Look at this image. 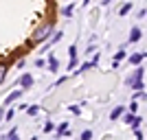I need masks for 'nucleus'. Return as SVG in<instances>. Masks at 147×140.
Here are the masks:
<instances>
[{
  "mask_svg": "<svg viewBox=\"0 0 147 140\" xmlns=\"http://www.w3.org/2000/svg\"><path fill=\"white\" fill-rule=\"evenodd\" d=\"M7 74V66H0V83H2V79H5Z\"/></svg>",
  "mask_w": 147,
  "mask_h": 140,
  "instance_id": "10",
  "label": "nucleus"
},
{
  "mask_svg": "<svg viewBox=\"0 0 147 140\" xmlns=\"http://www.w3.org/2000/svg\"><path fill=\"white\" fill-rule=\"evenodd\" d=\"M20 83L24 85V88H29V85L33 83V77H31V74H24V77H22V79H20Z\"/></svg>",
  "mask_w": 147,
  "mask_h": 140,
  "instance_id": "3",
  "label": "nucleus"
},
{
  "mask_svg": "<svg viewBox=\"0 0 147 140\" xmlns=\"http://www.w3.org/2000/svg\"><path fill=\"white\" fill-rule=\"evenodd\" d=\"M108 2H110V0H103V5H108Z\"/></svg>",
  "mask_w": 147,
  "mask_h": 140,
  "instance_id": "18",
  "label": "nucleus"
},
{
  "mask_svg": "<svg viewBox=\"0 0 147 140\" xmlns=\"http://www.w3.org/2000/svg\"><path fill=\"white\" fill-rule=\"evenodd\" d=\"M59 40H61V33H57V35L53 37V40H51V44H55V42H59Z\"/></svg>",
  "mask_w": 147,
  "mask_h": 140,
  "instance_id": "16",
  "label": "nucleus"
},
{
  "mask_svg": "<svg viewBox=\"0 0 147 140\" xmlns=\"http://www.w3.org/2000/svg\"><path fill=\"white\" fill-rule=\"evenodd\" d=\"M0 121H2V112H0Z\"/></svg>",
  "mask_w": 147,
  "mask_h": 140,
  "instance_id": "19",
  "label": "nucleus"
},
{
  "mask_svg": "<svg viewBox=\"0 0 147 140\" xmlns=\"http://www.w3.org/2000/svg\"><path fill=\"white\" fill-rule=\"evenodd\" d=\"M20 94H22V90H16V92H11V94L7 96V103H11V101H16V98H20Z\"/></svg>",
  "mask_w": 147,
  "mask_h": 140,
  "instance_id": "4",
  "label": "nucleus"
},
{
  "mask_svg": "<svg viewBox=\"0 0 147 140\" xmlns=\"http://www.w3.org/2000/svg\"><path fill=\"white\" fill-rule=\"evenodd\" d=\"M26 112H29V114H37V112H40V107H37V105H31Z\"/></svg>",
  "mask_w": 147,
  "mask_h": 140,
  "instance_id": "12",
  "label": "nucleus"
},
{
  "mask_svg": "<svg viewBox=\"0 0 147 140\" xmlns=\"http://www.w3.org/2000/svg\"><path fill=\"white\" fill-rule=\"evenodd\" d=\"M129 9H132V5H125V7H123V9H121V15H125V13H127Z\"/></svg>",
  "mask_w": 147,
  "mask_h": 140,
  "instance_id": "15",
  "label": "nucleus"
},
{
  "mask_svg": "<svg viewBox=\"0 0 147 140\" xmlns=\"http://www.w3.org/2000/svg\"><path fill=\"white\" fill-rule=\"evenodd\" d=\"M70 13H73V5H68L66 9H64V15H70Z\"/></svg>",
  "mask_w": 147,
  "mask_h": 140,
  "instance_id": "14",
  "label": "nucleus"
},
{
  "mask_svg": "<svg viewBox=\"0 0 147 140\" xmlns=\"http://www.w3.org/2000/svg\"><path fill=\"white\" fill-rule=\"evenodd\" d=\"M57 66H59L57 59H55V57H51V59H49V68H51V70H57Z\"/></svg>",
  "mask_w": 147,
  "mask_h": 140,
  "instance_id": "7",
  "label": "nucleus"
},
{
  "mask_svg": "<svg viewBox=\"0 0 147 140\" xmlns=\"http://www.w3.org/2000/svg\"><path fill=\"white\" fill-rule=\"evenodd\" d=\"M121 59H125V50H119V53H117V55H114V61H121Z\"/></svg>",
  "mask_w": 147,
  "mask_h": 140,
  "instance_id": "8",
  "label": "nucleus"
},
{
  "mask_svg": "<svg viewBox=\"0 0 147 140\" xmlns=\"http://www.w3.org/2000/svg\"><path fill=\"white\" fill-rule=\"evenodd\" d=\"M134 134H136V140H143V134H141V129H134Z\"/></svg>",
  "mask_w": 147,
  "mask_h": 140,
  "instance_id": "17",
  "label": "nucleus"
},
{
  "mask_svg": "<svg viewBox=\"0 0 147 140\" xmlns=\"http://www.w3.org/2000/svg\"><path fill=\"white\" fill-rule=\"evenodd\" d=\"M121 114H123V107H114V110H112V114H110V118H112V121H117Z\"/></svg>",
  "mask_w": 147,
  "mask_h": 140,
  "instance_id": "6",
  "label": "nucleus"
},
{
  "mask_svg": "<svg viewBox=\"0 0 147 140\" xmlns=\"http://www.w3.org/2000/svg\"><path fill=\"white\" fill-rule=\"evenodd\" d=\"M86 2H88V0H86Z\"/></svg>",
  "mask_w": 147,
  "mask_h": 140,
  "instance_id": "20",
  "label": "nucleus"
},
{
  "mask_svg": "<svg viewBox=\"0 0 147 140\" xmlns=\"http://www.w3.org/2000/svg\"><path fill=\"white\" fill-rule=\"evenodd\" d=\"M136 40H141V29H132V33H129V42H136Z\"/></svg>",
  "mask_w": 147,
  "mask_h": 140,
  "instance_id": "2",
  "label": "nucleus"
},
{
  "mask_svg": "<svg viewBox=\"0 0 147 140\" xmlns=\"http://www.w3.org/2000/svg\"><path fill=\"white\" fill-rule=\"evenodd\" d=\"M134 121H136V116H132V114L125 116V123H129V125H134Z\"/></svg>",
  "mask_w": 147,
  "mask_h": 140,
  "instance_id": "11",
  "label": "nucleus"
},
{
  "mask_svg": "<svg viewBox=\"0 0 147 140\" xmlns=\"http://www.w3.org/2000/svg\"><path fill=\"white\" fill-rule=\"evenodd\" d=\"M53 29H55V24H53V22H51V24H44L42 29H37L35 35H33V42H44V40L53 33Z\"/></svg>",
  "mask_w": 147,
  "mask_h": 140,
  "instance_id": "1",
  "label": "nucleus"
},
{
  "mask_svg": "<svg viewBox=\"0 0 147 140\" xmlns=\"http://www.w3.org/2000/svg\"><path fill=\"white\" fill-rule=\"evenodd\" d=\"M90 138H92V131H88V129H86V131L81 134V138H79V140H90Z\"/></svg>",
  "mask_w": 147,
  "mask_h": 140,
  "instance_id": "9",
  "label": "nucleus"
},
{
  "mask_svg": "<svg viewBox=\"0 0 147 140\" xmlns=\"http://www.w3.org/2000/svg\"><path fill=\"white\" fill-rule=\"evenodd\" d=\"M143 57H145V55H141V53H138V55H132V57H129V61H132L134 66H138V64L143 61Z\"/></svg>",
  "mask_w": 147,
  "mask_h": 140,
  "instance_id": "5",
  "label": "nucleus"
},
{
  "mask_svg": "<svg viewBox=\"0 0 147 140\" xmlns=\"http://www.w3.org/2000/svg\"><path fill=\"white\" fill-rule=\"evenodd\" d=\"M53 129H55V125H53V123H46V125H44V131H53Z\"/></svg>",
  "mask_w": 147,
  "mask_h": 140,
  "instance_id": "13",
  "label": "nucleus"
}]
</instances>
